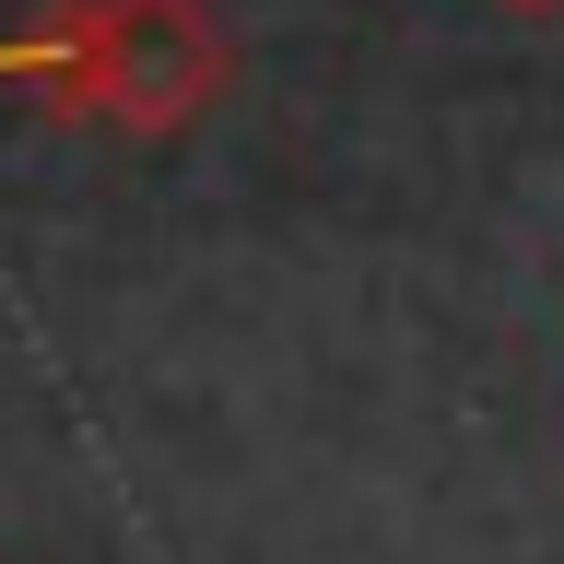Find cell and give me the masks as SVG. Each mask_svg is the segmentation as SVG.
I'll return each mask as SVG.
<instances>
[{
  "instance_id": "6da1fadb",
  "label": "cell",
  "mask_w": 564,
  "mask_h": 564,
  "mask_svg": "<svg viewBox=\"0 0 564 564\" xmlns=\"http://www.w3.org/2000/svg\"><path fill=\"white\" fill-rule=\"evenodd\" d=\"M12 70L59 118L165 141V130H188V118L224 106L236 47H224V24L200 0H47L24 24V47H12Z\"/></svg>"
},
{
  "instance_id": "7a4b0ae2",
  "label": "cell",
  "mask_w": 564,
  "mask_h": 564,
  "mask_svg": "<svg viewBox=\"0 0 564 564\" xmlns=\"http://www.w3.org/2000/svg\"><path fill=\"white\" fill-rule=\"evenodd\" d=\"M506 24H564V0H494Z\"/></svg>"
}]
</instances>
